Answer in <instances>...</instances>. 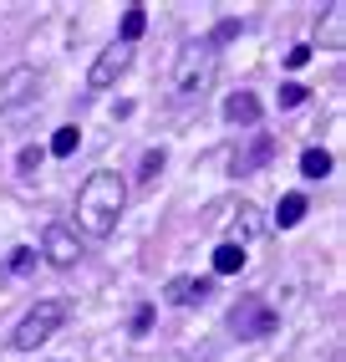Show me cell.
<instances>
[{
    "label": "cell",
    "mask_w": 346,
    "mask_h": 362,
    "mask_svg": "<svg viewBox=\"0 0 346 362\" xmlns=\"http://www.w3.org/2000/svg\"><path fill=\"white\" fill-rule=\"evenodd\" d=\"M128 209V179L112 174V168H97L87 174V184L77 189V225L92 235V240H107Z\"/></svg>",
    "instance_id": "1"
},
{
    "label": "cell",
    "mask_w": 346,
    "mask_h": 362,
    "mask_svg": "<svg viewBox=\"0 0 346 362\" xmlns=\"http://www.w3.org/2000/svg\"><path fill=\"white\" fill-rule=\"evenodd\" d=\"M66 317H71L66 301H56V296H52V301H36L26 317L16 322V332H11V352H36L46 337H56V332L66 327Z\"/></svg>",
    "instance_id": "2"
},
{
    "label": "cell",
    "mask_w": 346,
    "mask_h": 362,
    "mask_svg": "<svg viewBox=\"0 0 346 362\" xmlns=\"http://www.w3.org/2000/svg\"><path fill=\"white\" fill-rule=\"evenodd\" d=\"M214 66H219V52L209 41H189L179 52V66H173V92L179 98H199V92L214 82Z\"/></svg>",
    "instance_id": "3"
},
{
    "label": "cell",
    "mask_w": 346,
    "mask_h": 362,
    "mask_svg": "<svg viewBox=\"0 0 346 362\" xmlns=\"http://www.w3.org/2000/svg\"><path fill=\"white\" fill-rule=\"evenodd\" d=\"M229 327H234V337H244V342H260V337H270L280 327V317H275V306H270V301L239 296L234 311H229Z\"/></svg>",
    "instance_id": "4"
},
{
    "label": "cell",
    "mask_w": 346,
    "mask_h": 362,
    "mask_svg": "<svg viewBox=\"0 0 346 362\" xmlns=\"http://www.w3.org/2000/svg\"><path fill=\"white\" fill-rule=\"evenodd\" d=\"M128 66H133V46L112 41V46H102V52H97V62L87 66V87H97V92H102V87H112V82H117Z\"/></svg>",
    "instance_id": "5"
},
{
    "label": "cell",
    "mask_w": 346,
    "mask_h": 362,
    "mask_svg": "<svg viewBox=\"0 0 346 362\" xmlns=\"http://www.w3.org/2000/svg\"><path fill=\"white\" fill-rule=\"evenodd\" d=\"M36 92H41V71H36V66H11V71H0V112L31 103Z\"/></svg>",
    "instance_id": "6"
},
{
    "label": "cell",
    "mask_w": 346,
    "mask_h": 362,
    "mask_svg": "<svg viewBox=\"0 0 346 362\" xmlns=\"http://www.w3.org/2000/svg\"><path fill=\"white\" fill-rule=\"evenodd\" d=\"M36 255H46V260L56 265V271H71V265L82 260V245H77V235H71L66 225H46V230H41V250H36Z\"/></svg>",
    "instance_id": "7"
},
{
    "label": "cell",
    "mask_w": 346,
    "mask_h": 362,
    "mask_svg": "<svg viewBox=\"0 0 346 362\" xmlns=\"http://www.w3.org/2000/svg\"><path fill=\"white\" fill-rule=\"evenodd\" d=\"M316 41L326 52H341L346 46V6H326V16L316 21Z\"/></svg>",
    "instance_id": "8"
},
{
    "label": "cell",
    "mask_w": 346,
    "mask_h": 362,
    "mask_svg": "<svg viewBox=\"0 0 346 362\" xmlns=\"http://www.w3.org/2000/svg\"><path fill=\"white\" fill-rule=\"evenodd\" d=\"M209 291H214V281H209V276H204V281H193V276H173L163 296H168L173 306H193V301H204Z\"/></svg>",
    "instance_id": "9"
},
{
    "label": "cell",
    "mask_w": 346,
    "mask_h": 362,
    "mask_svg": "<svg viewBox=\"0 0 346 362\" xmlns=\"http://www.w3.org/2000/svg\"><path fill=\"white\" fill-rule=\"evenodd\" d=\"M225 117H229V123H239V128H255L260 123V98H255V92H229V98H225Z\"/></svg>",
    "instance_id": "10"
},
{
    "label": "cell",
    "mask_w": 346,
    "mask_h": 362,
    "mask_svg": "<svg viewBox=\"0 0 346 362\" xmlns=\"http://www.w3.org/2000/svg\"><path fill=\"white\" fill-rule=\"evenodd\" d=\"M260 235V214H255V204H234V220H229V240L225 245H250V240Z\"/></svg>",
    "instance_id": "11"
},
{
    "label": "cell",
    "mask_w": 346,
    "mask_h": 362,
    "mask_svg": "<svg viewBox=\"0 0 346 362\" xmlns=\"http://www.w3.org/2000/svg\"><path fill=\"white\" fill-rule=\"evenodd\" d=\"M270 153H275V138H270V133H260V138L250 143V148H244V153L234 158V168H229V174H255V168H260Z\"/></svg>",
    "instance_id": "12"
},
{
    "label": "cell",
    "mask_w": 346,
    "mask_h": 362,
    "mask_svg": "<svg viewBox=\"0 0 346 362\" xmlns=\"http://www.w3.org/2000/svg\"><path fill=\"white\" fill-rule=\"evenodd\" d=\"M306 209H311V204H306V194H285V199H280V209H275V230H295V225L306 220Z\"/></svg>",
    "instance_id": "13"
},
{
    "label": "cell",
    "mask_w": 346,
    "mask_h": 362,
    "mask_svg": "<svg viewBox=\"0 0 346 362\" xmlns=\"http://www.w3.org/2000/svg\"><path fill=\"white\" fill-rule=\"evenodd\" d=\"M31 271H36V250L31 245H16L11 260L0 265V281H6V276H31Z\"/></svg>",
    "instance_id": "14"
},
{
    "label": "cell",
    "mask_w": 346,
    "mask_h": 362,
    "mask_svg": "<svg viewBox=\"0 0 346 362\" xmlns=\"http://www.w3.org/2000/svg\"><path fill=\"white\" fill-rule=\"evenodd\" d=\"M244 271V250L239 245H219L214 250V276H239Z\"/></svg>",
    "instance_id": "15"
},
{
    "label": "cell",
    "mask_w": 346,
    "mask_h": 362,
    "mask_svg": "<svg viewBox=\"0 0 346 362\" xmlns=\"http://www.w3.org/2000/svg\"><path fill=\"white\" fill-rule=\"evenodd\" d=\"M143 31H148V11H143V6H128V16H122V31H117V41H122V46H133Z\"/></svg>",
    "instance_id": "16"
},
{
    "label": "cell",
    "mask_w": 346,
    "mask_h": 362,
    "mask_svg": "<svg viewBox=\"0 0 346 362\" xmlns=\"http://www.w3.org/2000/svg\"><path fill=\"white\" fill-rule=\"evenodd\" d=\"M301 174H306V179H326V174H331V153H326V148H306V153H301Z\"/></svg>",
    "instance_id": "17"
},
{
    "label": "cell",
    "mask_w": 346,
    "mask_h": 362,
    "mask_svg": "<svg viewBox=\"0 0 346 362\" xmlns=\"http://www.w3.org/2000/svg\"><path fill=\"white\" fill-rule=\"evenodd\" d=\"M82 148V128H56V138H52V148L46 153H56V158H71Z\"/></svg>",
    "instance_id": "18"
},
{
    "label": "cell",
    "mask_w": 346,
    "mask_h": 362,
    "mask_svg": "<svg viewBox=\"0 0 346 362\" xmlns=\"http://www.w3.org/2000/svg\"><path fill=\"white\" fill-rule=\"evenodd\" d=\"M163 163H168V153H163V148H148V153H143V163H138V179H143V184H153V179L163 174Z\"/></svg>",
    "instance_id": "19"
},
{
    "label": "cell",
    "mask_w": 346,
    "mask_h": 362,
    "mask_svg": "<svg viewBox=\"0 0 346 362\" xmlns=\"http://www.w3.org/2000/svg\"><path fill=\"white\" fill-rule=\"evenodd\" d=\"M306 98H311V92H306L301 82H285V87H280V98H275V103H280V107H301Z\"/></svg>",
    "instance_id": "20"
},
{
    "label": "cell",
    "mask_w": 346,
    "mask_h": 362,
    "mask_svg": "<svg viewBox=\"0 0 346 362\" xmlns=\"http://www.w3.org/2000/svg\"><path fill=\"white\" fill-rule=\"evenodd\" d=\"M41 163H46V148H41V143H31V148H20V174H36Z\"/></svg>",
    "instance_id": "21"
},
{
    "label": "cell",
    "mask_w": 346,
    "mask_h": 362,
    "mask_svg": "<svg viewBox=\"0 0 346 362\" xmlns=\"http://www.w3.org/2000/svg\"><path fill=\"white\" fill-rule=\"evenodd\" d=\"M234 36H239V21H219V26H214V36H209V46L219 52V41H234Z\"/></svg>",
    "instance_id": "22"
},
{
    "label": "cell",
    "mask_w": 346,
    "mask_h": 362,
    "mask_svg": "<svg viewBox=\"0 0 346 362\" xmlns=\"http://www.w3.org/2000/svg\"><path fill=\"white\" fill-rule=\"evenodd\" d=\"M148 327H153V306H148V301H143V306L133 311V337H143Z\"/></svg>",
    "instance_id": "23"
},
{
    "label": "cell",
    "mask_w": 346,
    "mask_h": 362,
    "mask_svg": "<svg viewBox=\"0 0 346 362\" xmlns=\"http://www.w3.org/2000/svg\"><path fill=\"white\" fill-rule=\"evenodd\" d=\"M306 62H311V46H290V52H285V66L290 71H301Z\"/></svg>",
    "instance_id": "24"
}]
</instances>
